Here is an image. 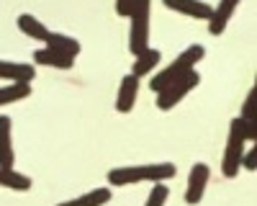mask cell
I'll list each match as a JSON object with an SVG mask.
<instances>
[{
    "label": "cell",
    "instance_id": "obj_1",
    "mask_svg": "<svg viewBox=\"0 0 257 206\" xmlns=\"http://www.w3.org/2000/svg\"><path fill=\"white\" fill-rule=\"evenodd\" d=\"M178 170L173 162H155V165H123V168H113L108 173V183L111 185H134L139 180H152V183H162L170 180Z\"/></svg>",
    "mask_w": 257,
    "mask_h": 206
},
{
    "label": "cell",
    "instance_id": "obj_2",
    "mask_svg": "<svg viewBox=\"0 0 257 206\" xmlns=\"http://www.w3.org/2000/svg\"><path fill=\"white\" fill-rule=\"evenodd\" d=\"M203 54H206V49H203L201 44H193V47L183 49V52L173 59V65H167L162 72H157V75L152 77L149 88L157 93V90H162L165 85H170L173 80H178L180 75H185V72H190V70H196V65L203 59Z\"/></svg>",
    "mask_w": 257,
    "mask_h": 206
},
{
    "label": "cell",
    "instance_id": "obj_3",
    "mask_svg": "<svg viewBox=\"0 0 257 206\" xmlns=\"http://www.w3.org/2000/svg\"><path fill=\"white\" fill-rule=\"evenodd\" d=\"M244 144H247L244 121H242V119H234V121L229 124V139H226V150H224V160H221V173H224V178H237V175H239Z\"/></svg>",
    "mask_w": 257,
    "mask_h": 206
},
{
    "label": "cell",
    "instance_id": "obj_4",
    "mask_svg": "<svg viewBox=\"0 0 257 206\" xmlns=\"http://www.w3.org/2000/svg\"><path fill=\"white\" fill-rule=\"evenodd\" d=\"M149 11H152V0H134L132 11L126 18H132V29H128V52L134 57L149 47Z\"/></svg>",
    "mask_w": 257,
    "mask_h": 206
},
{
    "label": "cell",
    "instance_id": "obj_5",
    "mask_svg": "<svg viewBox=\"0 0 257 206\" xmlns=\"http://www.w3.org/2000/svg\"><path fill=\"white\" fill-rule=\"evenodd\" d=\"M198 82H201L198 70H190V72L180 75L178 80L170 82V85H165L162 90H157V109H160V111H170L173 106H178V103L198 85Z\"/></svg>",
    "mask_w": 257,
    "mask_h": 206
},
{
    "label": "cell",
    "instance_id": "obj_6",
    "mask_svg": "<svg viewBox=\"0 0 257 206\" xmlns=\"http://www.w3.org/2000/svg\"><path fill=\"white\" fill-rule=\"evenodd\" d=\"M208 178H211V168L206 162H196L190 168L188 188H185V201L188 203H201V198L206 193V185H208Z\"/></svg>",
    "mask_w": 257,
    "mask_h": 206
},
{
    "label": "cell",
    "instance_id": "obj_7",
    "mask_svg": "<svg viewBox=\"0 0 257 206\" xmlns=\"http://www.w3.org/2000/svg\"><path fill=\"white\" fill-rule=\"evenodd\" d=\"M137 95H139V77H134L132 72H128L121 85H118V95H116V111L118 114H128L134 109L137 103Z\"/></svg>",
    "mask_w": 257,
    "mask_h": 206
},
{
    "label": "cell",
    "instance_id": "obj_8",
    "mask_svg": "<svg viewBox=\"0 0 257 206\" xmlns=\"http://www.w3.org/2000/svg\"><path fill=\"white\" fill-rule=\"evenodd\" d=\"M162 3L170 8V11H178L188 18H201V21H208L213 8L208 3H203V0H162Z\"/></svg>",
    "mask_w": 257,
    "mask_h": 206
},
{
    "label": "cell",
    "instance_id": "obj_9",
    "mask_svg": "<svg viewBox=\"0 0 257 206\" xmlns=\"http://www.w3.org/2000/svg\"><path fill=\"white\" fill-rule=\"evenodd\" d=\"M239 3H242V0H221V3L213 8V13H211V18H208V31H211L213 36H221V34H224L229 18L234 16V11L239 8Z\"/></svg>",
    "mask_w": 257,
    "mask_h": 206
},
{
    "label": "cell",
    "instance_id": "obj_10",
    "mask_svg": "<svg viewBox=\"0 0 257 206\" xmlns=\"http://www.w3.org/2000/svg\"><path fill=\"white\" fill-rule=\"evenodd\" d=\"M34 77H36L34 65H26V62H8V59H0V80L31 82Z\"/></svg>",
    "mask_w": 257,
    "mask_h": 206
},
{
    "label": "cell",
    "instance_id": "obj_11",
    "mask_svg": "<svg viewBox=\"0 0 257 206\" xmlns=\"http://www.w3.org/2000/svg\"><path fill=\"white\" fill-rule=\"evenodd\" d=\"M44 44H47V49L59 52V54L70 57V59H75V57L80 54V41H77V39H72V36H67V34L49 31V36L44 39Z\"/></svg>",
    "mask_w": 257,
    "mask_h": 206
},
{
    "label": "cell",
    "instance_id": "obj_12",
    "mask_svg": "<svg viewBox=\"0 0 257 206\" xmlns=\"http://www.w3.org/2000/svg\"><path fill=\"white\" fill-rule=\"evenodd\" d=\"M16 150H13V137H11V119L0 116V168H13Z\"/></svg>",
    "mask_w": 257,
    "mask_h": 206
},
{
    "label": "cell",
    "instance_id": "obj_13",
    "mask_svg": "<svg viewBox=\"0 0 257 206\" xmlns=\"http://www.w3.org/2000/svg\"><path fill=\"white\" fill-rule=\"evenodd\" d=\"M160 59H162V52L160 49H152V47H147L144 52H139L134 57V65H132V75L134 77H144L149 75L157 65H160Z\"/></svg>",
    "mask_w": 257,
    "mask_h": 206
},
{
    "label": "cell",
    "instance_id": "obj_14",
    "mask_svg": "<svg viewBox=\"0 0 257 206\" xmlns=\"http://www.w3.org/2000/svg\"><path fill=\"white\" fill-rule=\"evenodd\" d=\"M18 29L24 31L29 39H36V41H44L49 36V29L41 24V21L31 13H24V16H18Z\"/></svg>",
    "mask_w": 257,
    "mask_h": 206
},
{
    "label": "cell",
    "instance_id": "obj_15",
    "mask_svg": "<svg viewBox=\"0 0 257 206\" xmlns=\"http://www.w3.org/2000/svg\"><path fill=\"white\" fill-rule=\"evenodd\" d=\"M34 62H36V65H44V67H57V70H70L72 67V59L70 57H64L59 52H52L47 47L34 52Z\"/></svg>",
    "mask_w": 257,
    "mask_h": 206
},
{
    "label": "cell",
    "instance_id": "obj_16",
    "mask_svg": "<svg viewBox=\"0 0 257 206\" xmlns=\"http://www.w3.org/2000/svg\"><path fill=\"white\" fill-rule=\"evenodd\" d=\"M108 201H111V188H95V191L82 193L80 198H70V201L57 203V206H103Z\"/></svg>",
    "mask_w": 257,
    "mask_h": 206
},
{
    "label": "cell",
    "instance_id": "obj_17",
    "mask_svg": "<svg viewBox=\"0 0 257 206\" xmlns=\"http://www.w3.org/2000/svg\"><path fill=\"white\" fill-rule=\"evenodd\" d=\"M0 185H3V188H13V191H29L31 178L13 170V168H0Z\"/></svg>",
    "mask_w": 257,
    "mask_h": 206
},
{
    "label": "cell",
    "instance_id": "obj_18",
    "mask_svg": "<svg viewBox=\"0 0 257 206\" xmlns=\"http://www.w3.org/2000/svg\"><path fill=\"white\" fill-rule=\"evenodd\" d=\"M31 95V85L29 82H11V85L0 88V106H8V103H16L21 98Z\"/></svg>",
    "mask_w": 257,
    "mask_h": 206
},
{
    "label": "cell",
    "instance_id": "obj_19",
    "mask_svg": "<svg viewBox=\"0 0 257 206\" xmlns=\"http://www.w3.org/2000/svg\"><path fill=\"white\" fill-rule=\"evenodd\" d=\"M167 196H170V188H167V185H162V183H157L155 188L149 191V198H147L144 206H165Z\"/></svg>",
    "mask_w": 257,
    "mask_h": 206
},
{
    "label": "cell",
    "instance_id": "obj_20",
    "mask_svg": "<svg viewBox=\"0 0 257 206\" xmlns=\"http://www.w3.org/2000/svg\"><path fill=\"white\" fill-rule=\"evenodd\" d=\"M242 121H247V124H257V116H254V88L247 93V98H244V106H242V116H239Z\"/></svg>",
    "mask_w": 257,
    "mask_h": 206
},
{
    "label": "cell",
    "instance_id": "obj_21",
    "mask_svg": "<svg viewBox=\"0 0 257 206\" xmlns=\"http://www.w3.org/2000/svg\"><path fill=\"white\" fill-rule=\"evenodd\" d=\"M257 147H252V150H244V155H242V168L244 170H254L257 168Z\"/></svg>",
    "mask_w": 257,
    "mask_h": 206
},
{
    "label": "cell",
    "instance_id": "obj_22",
    "mask_svg": "<svg viewBox=\"0 0 257 206\" xmlns=\"http://www.w3.org/2000/svg\"><path fill=\"white\" fill-rule=\"evenodd\" d=\"M132 3H134V0H116V13H118V16H128V11H132Z\"/></svg>",
    "mask_w": 257,
    "mask_h": 206
}]
</instances>
